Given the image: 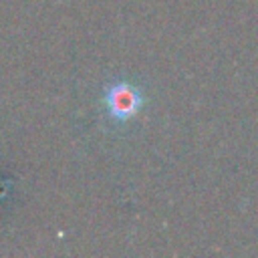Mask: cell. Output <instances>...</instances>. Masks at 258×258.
<instances>
[{
    "label": "cell",
    "instance_id": "cell-1",
    "mask_svg": "<svg viewBox=\"0 0 258 258\" xmlns=\"http://www.w3.org/2000/svg\"><path fill=\"white\" fill-rule=\"evenodd\" d=\"M103 105L113 121L127 123L143 109L145 95L141 87L131 81H111L103 91Z\"/></svg>",
    "mask_w": 258,
    "mask_h": 258
}]
</instances>
